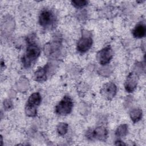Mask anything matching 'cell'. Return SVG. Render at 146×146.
<instances>
[{
  "instance_id": "1",
  "label": "cell",
  "mask_w": 146,
  "mask_h": 146,
  "mask_svg": "<svg viewBox=\"0 0 146 146\" xmlns=\"http://www.w3.org/2000/svg\"><path fill=\"white\" fill-rule=\"evenodd\" d=\"M40 53L39 47L36 43L28 41L26 52L22 58V62L25 68H29L36 61Z\"/></svg>"
},
{
  "instance_id": "2",
  "label": "cell",
  "mask_w": 146,
  "mask_h": 146,
  "mask_svg": "<svg viewBox=\"0 0 146 146\" xmlns=\"http://www.w3.org/2000/svg\"><path fill=\"white\" fill-rule=\"evenodd\" d=\"M41 96L39 92L32 94L29 98L25 107V113L29 117H34L36 115V107L41 102Z\"/></svg>"
},
{
  "instance_id": "3",
  "label": "cell",
  "mask_w": 146,
  "mask_h": 146,
  "mask_svg": "<svg viewBox=\"0 0 146 146\" xmlns=\"http://www.w3.org/2000/svg\"><path fill=\"white\" fill-rule=\"evenodd\" d=\"M56 17L55 14L49 9L43 10L39 17V23L44 29L53 27L56 23Z\"/></svg>"
},
{
  "instance_id": "4",
  "label": "cell",
  "mask_w": 146,
  "mask_h": 146,
  "mask_svg": "<svg viewBox=\"0 0 146 146\" xmlns=\"http://www.w3.org/2000/svg\"><path fill=\"white\" fill-rule=\"evenodd\" d=\"M73 108L72 99L68 95H65L55 107V113L60 116H65L70 113Z\"/></svg>"
},
{
  "instance_id": "5",
  "label": "cell",
  "mask_w": 146,
  "mask_h": 146,
  "mask_svg": "<svg viewBox=\"0 0 146 146\" xmlns=\"http://www.w3.org/2000/svg\"><path fill=\"white\" fill-rule=\"evenodd\" d=\"M107 130L103 127H98L95 129H90L86 132V137L91 140H98L105 141L107 138Z\"/></svg>"
},
{
  "instance_id": "6",
  "label": "cell",
  "mask_w": 146,
  "mask_h": 146,
  "mask_svg": "<svg viewBox=\"0 0 146 146\" xmlns=\"http://www.w3.org/2000/svg\"><path fill=\"white\" fill-rule=\"evenodd\" d=\"M113 56V50L110 46H107L100 50L96 55V59L101 65L109 63Z\"/></svg>"
},
{
  "instance_id": "7",
  "label": "cell",
  "mask_w": 146,
  "mask_h": 146,
  "mask_svg": "<svg viewBox=\"0 0 146 146\" xmlns=\"http://www.w3.org/2000/svg\"><path fill=\"white\" fill-rule=\"evenodd\" d=\"M117 91L116 85L112 82H108L104 84L102 89L100 93L108 100H111L115 96Z\"/></svg>"
},
{
  "instance_id": "8",
  "label": "cell",
  "mask_w": 146,
  "mask_h": 146,
  "mask_svg": "<svg viewBox=\"0 0 146 146\" xmlns=\"http://www.w3.org/2000/svg\"><path fill=\"white\" fill-rule=\"evenodd\" d=\"M92 44V39L91 36L83 35L78 41L76 50L80 53H85L90 49Z\"/></svg>"
},
{
  "instance_id": "9",
  "label": "cell",
  "mask_w": 146,
  "mask_h": 146,
  "mask_svg": "<svg viewBox=\"0 0 146 146\" xmlns=\"http://www.w3.org/2000/svg\"><path fill=\"white\" fill-rule=\"evenodd\" d=\"M138 79V75L133 72L128 74L124 83V87L127 92H132L134 91L137 87Z\"/></svg>"
},
{
  "instance_id": "10",
  "label": "cell",
  "mask_w": 146,
  "mask_h": 146,
  "mask_svg": "<svg viewBox=\"0 0 146 146\" xmlns=\"http://www.w3.org/2000/svg\"><path fill=\"white\" fill-rule=\"evenodd\" d=\"M146 33V28L144 23H139L132 30L133 36L137 39L142 38L145 36Z\"/></svg>"
},
{
  "instance_id": "11",
  "label": "cell",
  "mask_w": 146,
  "mask_h": 146,
  "mask_svg": "<svg viewBox=\"0 0 146 146\" xmlns=\"http://www.w3.org/2000/svg\"><path fill=\"white\" fill-rule=\"evenodd\" d=\"M48 66H45L43 67L39 68L34 74V79L38 82H43L46 80V72Z\"/></svg>"
},
{
  "instance_id": "12",
  "label": "cell",
  "mask_w": 146,
  "mask_h": 146,
  "mask_svg": "<svg viewBox=\"0 0 146 146\" xmlns=\"http://www.w3.org/2000/svg\"><path fill=\"white\" fill-rule=\"evenodd\" d=\"M131 120L134 123L138 122L142 117L143 112L142 110L139 108H135L132 110L129 113Z\"/></svg>"
},
{
  "instance_id": "13",
  "label": "cell",
  "mask_w": 146,
  "mask_h": 146,
  "mask_svg": "<svg viewBox=\"0 0 146 146\" xmlns=\"http://www.w3.org/2000/svg\"><path fill=\"white\" fill-rule=\"evenodd\" d=\"M128 133V125L126 124H122L120 125L115 131V135L117 137H122Z\"/></svg>"
},
{
  "instance_id": "14",
  "label": "cell",
  "mask_w": 146,
  "mask_h": 146,
  "mask_svg": "<svg viewBox=\"0 0 146 146\" xmlns=\"http://www.w3.org/2000/svg\"><path fill=\"white\" fill-rule=\"evenodd\" d=\"M56 129L59 135L63 136L67 132L68 124L66 123H60L58 124Z\"/></svg>"
},
{
  "instance_id": "15",
  "label": "cell",
  "mask_w": 146,
  "mask_h": 146,
  "mask_svg": "<svg viewBox=\"0 0 146 146\" xmlns=\"http://www.w3.org/2000/svg\"><path fill=\"white\" fill-rule=\"evenodd\" d=\"M71 2L76 8H82L88 4V1L85 0H75L72 1Z\"/></svg>"
},
{
  "instance_id": "16",
  "label": "cell",
  "mask_w": 146,
  "mask_h": 146,
  "mask_svg": "<svg viewBox=\"0 0 146 146\" xmlns=\"http://www.w3.org/2000/svg\"><path fill=\"white\" fill-rule=\"evenodd\" d=\"M12 106V103L10 100H6L4 102V108L7 110H9Z\"/></svg>"
},
{
  "instance_id": "17",
  "label": "cell",
  "mask_w": 146,
  "mask_h": 146,
  "mask_svg": "<svg viewBox=\"0 0 146 146\" xmlns=\"http://www.w3.org/2000/svg\"><path fill=\"white\" fill-rule=\"evenodd\" d=\"M115 145H126L124 143H123V141H120V140H117L116 141V143H115Z\"/></svg>"
}]
</instances>
